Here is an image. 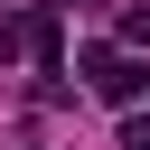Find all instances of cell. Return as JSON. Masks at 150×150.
I'll return each mask as SVG.
<instances>
[{
	"mask_svg": "<svg viewBox=\"0 0 150 150\" xmlns=\"http://www.w3.org/2000/svg\"><path fill=\"white\" fill-rule=\"evenodd\" d=\"M84 75H94V94H103V103H141V94H150V66H141V56H122V47H94V56H84Z\"/></svg>",
	"mask_w": 150,
	"mask_h": 150,
	"instance_id": "1",
	"label": "cell"
},
{
	"mask_svg": "<svg viewBox=\"0 0 150 150\" xmlns=\"http://www.w3.org/2000/svg\"><path fill=\"white\" fill-rule=\"evenodd\" d=\"M28 56H38V66H56V56H66V0H47V9L28 19Z\"/></svg>",
	"mask_w": 150,
	"mask_h": 150,
	"instance_id": "2",
	"label": "cell"
},
{
	"mask_svg": "<svg viewBox=\"0 0 150 150\" xmlns=\"http://www.w3.org/2000/svg\"><path fill=\"white\" fill-rule=\"evenodd\" d=\"M122 47H150V0H131V9H122Z\"/></svg>",
	"mask_w": 150,
	"mask_h": 150,
	"instance_id": "3",
	"label": "cell"
}]
</instances>
